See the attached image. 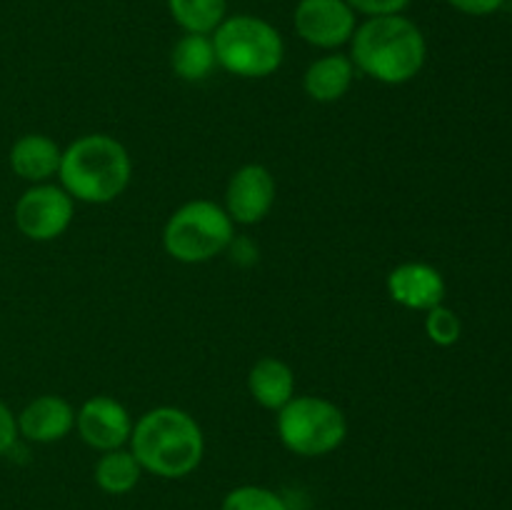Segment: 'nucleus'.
<instances>
[{
  "mask_svg": "<svg viewBox=\"0 0 512 510\" xmlns=\"http://www.w3.org/2000/svg\"><path fill=\"white\" fill-rule=\"evenodd\" d=\"M428 43L405 15H373L350 38V60L358 70L385 85H403L423 70Z\"/></svg>",
  "mask_w": 512,
  "mask_h": 510,
  "instance_id": "f257e3e1",
  "label": "nucleus"
},
{
  "mask_svg": "<svg viewBox=\"0 0 512 510\" xmlns=\"http://www.w3.org/2000/svg\"><path fill=\"white\" fill-rule=\"evenodd\" d=\"M130 453L140 468L160 478H185L200 465L205 438L195 418L173 405L140 415L130 433Z\"/></svg>",
  "mask_w": 512,
  "mask_h": 510,
  "instance_id": "f03ea898",
  "label": "nucleus"
},
{
  "mask_svg": "<svg viewBox=\"0 0 512 510\" xmlns=\"http://www.w3.org/2000/svg\"><path fill=\"white\" fill-rule=\"evenodd\" d=\"M60 183L73 200L90 205L113 203L130 185L133 160L113 135H83L63 150Z\"/></svg>",
  "mask_w": 512,
  "mask_h": 510,
  "instance_id": "7ed1b4c3",
  "label": "nucleus"
},
{
  "mask_svg": "<svg viewBox=\"0 0 512 510\" xmlns=\"http://www.w3.org/2000/svg\"><path fill=\"white\" fill-rule=\"evenodd\" d=\"M215 58L220 68L238 78H268L283 65V35L268 20L233 15L215 28Z\"/></svg>",
  "mask_w": 512,
  "mask_h": 510,
  "instance_id": "20e7f679",
  "label": "nucleus"
},
{
  "mask_svg": "<svg viewBox=\"0 0 512 510\" xmlns=\"http://www.w3.org/2000/svg\"><path fill=\"white\" fill-rule=\"evenodd\" d=\"M233 220L213 200L180 205L163 228V248L180 263H208L233 243Z\"/></svg>",
  "mask_w": 512,
  "mask_h": 510,
  "instance_id": "39448f33",
  "label": "nucleus"
},
{
  "mask_svg": "<svg viewBox=\"0 0 512 510\" xmlns=\"http://www.w3.org/2000/svg\"><path fill=\"white\" fill-rule=\"evenodd\" d=\"M278 435L290 453L318 458L343 445L348 420L333 400L295 395L285 408L278 410Z\"/></svg>",
  "mask_w": 512,
  "mask_h": 510,
  "instance_id": "423d86ee",
  "label": "nucleus"
},
{
  "mask_svg": "<svg viewBox=\"0 0 512 510\" xmlns=\"http://www.w3.org/2000/svg\"><path fill=\"white\" fill-rule=\"evenodd\" d=\"M73 223V198L63 185L38 183L15 203V225L30 240H55Z\"/></svg>",
  "mask_w": 512,
  "mask_h": 510,
  "instance_id": "0eeeda50",
  "label": "nucleus"
},
{
  "mask_svg": "<svg viewBox=\"0 0 512 510\" xmlns=\"http://www.w3.org/2000/svg\"><path fill=\"white\" fill-rule=\"evenodd\" d=\"M300 38L315 48L333 50L350 43L355 28V10L345 0H300L293 13Z\"/></svg>",
  "mask_w": 512,
  "mask_h": 510,
  "instance_id": "6e6552de",
  "label": "nucleus"
},
{
  "mask_svg": "<svg viewBox=\"0 0 512 510\" xmlns=\"http://www.w3.org/2000/svg\"><path fill=\"white\" fill-rule=\"evenodd\" d=\"M275 178L265 165L250 163L235 170L225 190V213L233 223L255 225L273 210Z\"/></svg>",
  "mask_w": 512,
  "mask_h": 510,
  "instance_id": "1a4fd4ad",
  "label": "nucleus"
},
{
  "mask_svg": "<svg viewBox=\"0 0 512 510\" xmlns=\"http://www.w3.org/2000/svg\"><path fill=\"white\" fill-rule=\"evenodd\" d=\"M75 428L90 448L105 453V450L123 448L128 443L133 433V420L123 403L110 395H93L75 413Z\"/></svg>",
  "mask_w": 512,
  "mask_h": 510,
  "instance_id": "9d476101",
  "label": "nucleus"
},
{
  "mask_svg": "<svg viewBox=\"0 0 512 510\" xmlns=\"http://www.w3.org/2000/svg\"><path fill=\"white\" fill-rule=\"evenodd\" d=\"M388 295L408 310H425L443 305L445 280L438 268L428 263H400L388 275Z\"/></svg>",
  "mask_w": 512,
  "mask_h": 510,
  "instance_id": "9b49d317",
  "label": "nucleus"
},
{
  "mask_svg": "<svg viewBox=\"0 0 512 510\" xmlns=\"http://www.w3.org/2000/svg\"><path fill=\"white\" fill-rule=\"evenodd\" d=\"M15 420L23 438L33 443H55L75 428V410L60 395H40L30 400Z\"/></svg>",
  "mask_w": 512,
  "mask_h": 510,
  "instance_id": "f8f14e48",
  "label": "nucleus"
},
{
  "mask_svg": "<svg viewBox=\"0 0 512 510\" xmlns=\"http://www.w3.org/2000/svg\"><path fill=\"white\" fill-rule=\"evenodd\" d=\"M63 150L53 138L43 133H28L18 138L10 148V168L18 178L30 183H45L60 170Z\"/></svg>",
  "mask_w": 512,
  "mask_h": 510,
  "instance_id": "ddd939ff",
  "label": "nucleus"
},
{
  "mask_svg": "<svg viewBox=\"0 0 512 510\" xmlns=\"http://www.w3.org/2000/svg\"><path fill=\"white\" fill-rule=\"evenodd\" d=\"M248 390L265 410H280L295 398V373L278 358H260L248 373Z\"/></svg>",
  "mask_w": 512,
  "mask_h": 510,
  "instance_id": "4468645a",
  "label": "nucleus"
},
{
  "mask_svg": "<svg viewBox=\"0 0 512 510\" xmlns=\"http://www.w3.org/2000/svg\"><path fill=\"white\" fill-rule=\"evenodd\" d=\"M355 65L348 55H323L308 65L303 78L305 93L318 103H335L343 98L353 83Z\"/></svg>",
  "mask_w": 512,
  "mask_h": 510,
  "instance_id": "2eb2a0df",
  "label": "nucleus"
},
{
  "mask_svg": "<svg viewBox=\"0 0 512 510\" xmlns=\"http://www.w3.org/2000/svg\"><path fill=\"white\" fill-rule=\"evenodd\" d=\"M215 65H218V58H215L213 38L208 35L185 33L170 53V68L180 80H188V83L205 80L213 73Z\"/></svg>",
  "mask_w": 512,
  "mask_h": 510,
  "instance_id": "dca6fc26",
  "label": "nucleus"
},
{
  "mask_svg": "<svg viewBox=\"0 0 512 510\" xmlns=\"http://www.w3.org/2000/svg\"><path fill=\"white\" fill-rule=\"evenodd\" d=\"M140 470L143 468L130 450H105L103 458L95 463V483L110 495L130 493L138 485Z\"/></svg>",
  "mask_w": 512,
  "mask_h": 510,
  "instance_id": "f3484780",
  "label": "nucleus"
},
{
  "mask_svg": "<svg viewBox=\"0 0 512 510\" xmlns=\"http://www.w3.org/2000/svg\"><path fill=\"white\" fill-rule=\"evenodd\" d=\"M168 10L185 33L210 35L225 20L228 0H168Z\"/></svg>",
  "mask_w": 512,
  "mask_h": 510,
  "instance_id": "a211bd4d",
  "label": "nucleus"
},
{
  "mask_svg": "<svg viewBox=\"0 0 512 510\" xmlns=\"http://www.w3.org/2000/svg\"><path fill=\"white\" fill-rule=\"evenodd\" d=\"M223 510H288L280 495L258 485H243L225 495Z\"/></svg>",
  "mask_w": 512,
  "mask_h": 510,
  "instance_id": "6ab92c4d",
  "label": "nucleus"
},
{
  "mask_svg": "<svg viewBox=\"0 0 512 510\" xmlns=\"http://www.w3.org/2000/svg\"><path fill=\"white\" fill-rule=\"evenodd\" d=\"M460 330H463L460 318L453 310L445 308V305H435V308H430L428 315H425V333H428V338L433 340L435 345H440V348H450V345L458 343Z\"/></svg>",
  "mask_w": 512,
  "mask_h": 510,
  "instance_id": "aec40b11",
  "label": "nucleus"
},
{
  "mask_svg": "<svg viewBox=\"0 0 512 510\" xmlns=\"http://www.w3.org/2000/svg\"><path fill=\"white\" fill-rule=\"evenodd\" d=\"M355 13H365V15H395L403 13L405 8L410 5V0H345Z\"/></svg>",
  "mask_w": 512,
  "mask_h": 510,
  "instance_id": "412c9836",
  "label": "nucleus"
},
{
  "mask_svg": "<svg viewBox=\"0 0 512 510\" xmlns=\"http://www.w3.org/2000/svg\"><path fill=\"white\" fill-rule=\"evenodd\" d=\"M15 438H18V420L10 413L8 405L0 400V455H5L13 448Z\"/></svg>",
  "mask_w": 512,
  "mask_h": 510,
  "instance_id": "4be33fe9",
  "label": "nucleus"
},
{
  "mask_svg": "<svg viewBox=\"0 0 512 510\" xmlns=\"http://www.w3.org/2000/svg\"><path fill=\"white\" fill-rule=\"evenodd\" d=\"M455 10L465 15H493L505 5V0H448Z\"/></svg>",
  "mask_w": 512,
  "mask_h": 510,
  "instance_id": "5701e85b",
  "label": "nucleus"
}]
</instances>
